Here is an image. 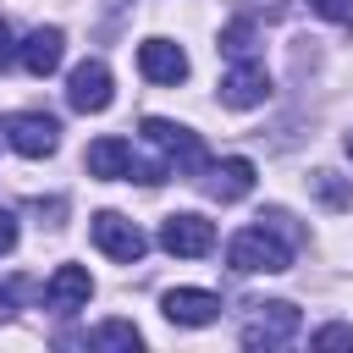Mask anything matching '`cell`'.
Instances as JSON below:
<instances>
[{"label":"cell","mask_w":353,"mask_h":353,"mask_svg":"<svg viewBox=\"0 0 353 353\" xmlns=\"http://www.w3.org/2000/svg\"><path fill=\"white\" fill-rule=\"evenodd\" d=\"M292 226H287V215L281 210H265L259 215V226H243L232 243H226V265L237 270V276H276V270H287L292 265Z\"/></svg>","instance_id":"cell-1"},{"label":"cell","mask_w":353,"mask_h":353,"mask_svg":"<svg viewBox=\"0 0 353 353\" xmlns=\"http://www.w3.org/2000/svg\"><path fill=\"white\" fill-rule=\"evenodd\" d=\"M143 143L176 171V176H199L204 165H210V149L199 143V132L193 127H182V121H165V116H143Z\"/></svg>","instance_id":"cell-2"},{"label":"cell","mask_w":353,"mask_h":353,"mask_svg":"<svg viewBox=\"0 0 353 353\" xmlns=\"http://www.w3.org/2000/svg\"><path fill=\"white\" fill-rule=\"evenodd\" d=\"M254 314L243 320V347H287L292 336H298V325H303V314L287 303V298H276V303H248Z\"/></svg>","instance_id":"cell-3"},{"label":"cell","mask_w":353,"mask_h":353,"mask_svg":"<svg viewBox=\"0 0 353 353\" xmlns=\"http://www.w3.org/2000/svg\"><path fill=\"white\" fill-rule=\"evenodd\" d=\"M0 132H6V143H11L17 154H28V160H44V154L61 149V121L44 116V110H17V116L0 121Z\"/></svg>","instance_id":"cell-4"},{"label":"cell","mask_w":353,"mask_h":353,"mask_svg":"<svg viewBox=\"0 0 353 353\" xmlns=\"http://www.w3.org/2000/svg\"><path fill=\"white\" fill-rule=\"evenodd\" d=\"M88 237H94V248L110 254L116 265H138V259L149 254V237H143L127 215H116V210H99V215L88 221Z\"/></svg>","instance_id":"cell-5"},{"label":"cell","mask_w":353,"mask_h":353,"mask_svg":"<svg viewBox=\"0 0 353 353\" xmlns=\"http://www.w3.org/2000/svg\"><path fill=\"white\" fill-rule=\"evenodd\" d=\"M66 99H72V110H83V116L110 110V99H116V88H110V66H105L99 55L77 61L72 77H66Z\"/></svg>","instance_id":"cell-6"},{"label":"cell","mask_w":353,"mask_h":353,"mask_svg":"<svg viewBox=\"0 0 353 353\" xmlns=\"http://www.w3.org/2000/svg\"><path fill=\"white\" fill-rule=\"evenodd\" d=\"M160 248L176 254V259H199V254L215 248V221H204V215H193V210L165 215V221H160Z\"/></svg>","instance_id":"cell-7"},{"label":"cell","mask_w":353,"mask_h":353,"mask_svg":"<svg viewBox=\"0 0 353 353\" xmlns=\"http://www.w3.org/2000/svg\"><path fill=\"white\" fill-rule=\"evenodd\" d=\"M270 99V72L265 61H232V72L221 77V105L226 110H254Z\"/></svg>","instance_id":"cell-8"},{"label":"cell","mask_w":353,"mask_h":353,"mask_svg":"<svg viewBox=\"0 0 353 353\" xmlns=\"http://www.w3.org/2000/svg\"><path fill=\"white\" fill-rule=\"evenodd\" d=\"M138 72H143L149 83H160V88H176V83L188 77V55H182V44H171V39H143V44H138Z\"/></svg>","instance_id":"cell-9"},{"label":"cell","mask_w":353,"mask_h":353,"mask_svg":"<svg viewBox=\"0 0 353 353\" xmlns=\"http://www.w3.org/2000/svg\"><path fill=\"white\" fill-rule=\"evenodd\" d=\"M160 309H165L171 325H210V320H221V298L204 292V287H171L160 298Z\"/></svg>","instance_id":"cell-10"},{"label":"cell","mask_w":353,"mask_h":353,"mask_svg":"<svg viewBox=\"0 0 353 353\" xmlns=\"http://www.w3.org/2000/svg\"><path fill=\"white\" fill-rule=\"evenodd\" d=\"M204 188H210V199H221V204L248 199V193H254V160L232 154V160H221V165H204Z\"/></svg>","instance_id":"cell-11"},{"label":"cell","mask_w":353,"mask_h":353,"mask_svg":"<svg viewBox=\"0 0 353 353\" xmlns=\"http://www.w3.org/2000/svg\"><path fill=\"white\" fill-rule=\"evenodd\" d=\"M61 55H66V33H61V28H33V33L17 44V61H22L33 77H50V72L61 66Z\"/></svg>","instance_id":"cell-12"},{"label":"cell","mask_w":353,"mask_h":353,"mask_svg":"<svg viewBox=\"0 0 353 353\" xmlns=\"http://www.w3.org/2000/svg\"><path fill=\"white\" fill-rule=\"evenodd\" d=\"M94 298V276L83 270V265H61L55 276H50V287H44V303L55 309V314H72V309H83Z\"/></svg>","instance_id":"cell-13"},{"label":"cell","mask_w":353,"mask_h":353,"mask_svg":"<svg viewBox=\"0 0 353 353\" xmlns=\"http://www.w3.org/2000/svg\"><path fill=\"white\" fill-rule=\"evenodd\" d=\"M127 160H132V143H127V138H116V132L94 138V143H88V154H83L88 176H99V182H116V176H127Z\"/></svg>","instance_id":"cell-14"},{"label":"cell","mask_w":353,"mask_h":353,"mask_svg":"<svg viewBox=\"0 0 353 353\" xmlns=\"http://www.w3.org/2000/svg\"><path fill=\"white\" fill-rule=\"evenodd\" d=\"M254 44H259V33H254V22H248V17L226 22V33H221V55H226V61H259V55H254Z\"/></svg>","instance_id":"cell-15"},{"label":"cell","mask_w":353,"mask_h":353,"mask_svg":"<svg viewBox=\"0 0 353 353\" xmlns=\"http://www.w3.org/2000/svg\"><path fill=\"white\" fill-rule=\"evenodd\" d=\"M88 342H94V347H127V353H132V347H143V331H138L132 320H105V325L88 331Z\"/></svg>","instance_id":"cell-16"},{"label":"cell","mask_w":353,"mask_h":353,"mask_svg":"<svg viewBox=\"0 0 353 353\" xmlns=\"http://www.w3.org/2000/svg\"><path fill=\"white\" fill-rule=\"evenodd\" d=\"M314 193H320L331 210H353V188H342L331 171H314Z\"/></svg>","instance_id":"cell-17"},{"label":"cell","mask_w":353,"mask_h":353,"mask_svg":"<svg viewBox=\"0 0 353 353\" xmlns=\"http://www.w3.org/2000/svg\"><path fill=\"white\" fill-rule=\"evenodd\" d=\"M309 11L336 22V28H353V0H309Z\"/></svg>","instance_id":"cell-18"},{"label":"cell","mask_w":353,"mask_h":353,"mask_svg":"<svg viewBox=\"0 0 353 353\" xmlns=\"http://www.w3.org/2000/svg\"><path fill=\"white\" fill-rule=\"evenodd\" d=\"M309 342L314 347H353V325H320Z\"/></svg>","instance_id":"cell-19"},{"label":"cell","mask_w":353,"mask_h":353,"mask_svg":"<svg viewBox=\"0 0 353 353\" xmlns=\"http://www.w3.org/2000/svg\"><path fill=\"white\" fill-rule=\"evenodd\" d=\"M11 248H17V215L0 210V254H11Z\"/></svg>","instance_id":"cell-20"},{"label":"cell","mask_w":353,"mask_h":353,"mask_svg":"<svg viewBox=\"0 0 353 353\" xmlns=\"http://www.w3.org/2000/svg\"><path fill=\"white\" fill-rule=\"evenodd\" d=\"M17 61V39H11V22H0V72Z\"/></svg>","instance_id":"cell-21"},{"label":"cell","mask_w":353,"mask_h":353,"mask_svg":"<svg viewBox=\"0 0 353 353\" xmlns=\"http://www.w3.org/2000/svg\"><path fill=\"white\" fill-rule=\"evenodd\" d=\"M342 149H347V154H353V132H347V138H342Z\"/></svg>","instance_id":"cell-22"}]
</instances>
